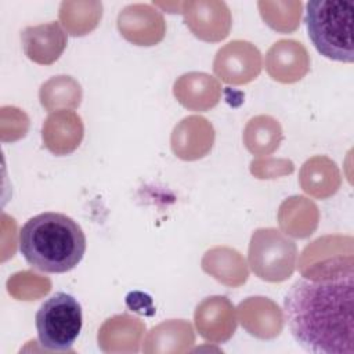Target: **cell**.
Returning <instances> with one entry per match:
<instances>
[{
    "mask_svg": "<svg viewBox=\"0 0 354 354\" xmlns=\"http://www.w3.org/2000/svg\"><path fill=\"white\" fill-rule=\"evenodd\" d=\"M353 264L322 277L299 278L283 313L296 343L317 354H354Z\"/></svg>",
    "mask_w": 354,
    "mask_h": 354,
    "instance_id": "cell-1",
    "label": "cell"
},
{
    "mask_svg": "<svg viewBox=\"0 0 354 354\" xmlns=\"http://www.w3.org/2000/svg\"><path fill=\"white\" fill-rule=\"evenodd\" d=\"M19 252L29 266L62 274L73 270L86 252V235L69 216L44 212L29 218L19 230Z\"/></svg>",
    "mask_w": 354,
    "mask_h": 354,
    "instance_id": "cell-2",
    "label": "cell"
},
{
    "mask_svg": "<svg viewBox=\"0 0 354 354\" xmlns=\"http://www.w3.org/2000/svg\"><path fill=\"white\" fill-rule=\"evenodd\" d=\"M353 0H311L307 3L308 37L321 55L340 62L354 61Z\"/></svg>",
    "mask_w": 354,
    "mask_h": 354,
    "instance_id": "cell-3",
    "label": "cell"
},
{
    "mask_svg": "<svg viewBox=\"0 0 354 354\" xmlns=\"http://www.w3.org/2000/svg\"><path fill=\"white\" fill-rule=\"evenodd\" d=\"M35 321L39 342L46 350L69 351L82 330V306L72 295L57 292L39 307Z\"/></svg>",
    "mask_w": 354,
    "mask_h": 354,
    "instance_id": "cell-4",
    "label": "cell"
},
{
    "mask_svg": "<svg viewBox=\"0 0 354 354\" xmlns=\"http://www.w3.org/2000/svg\"><path fill=\"white\" fill-rule=\"evenodd\" d=\"M297 249L292 239L274 228L257 230L249 245L252 270L270 282L289 278L295 270Z\"/></svg>",
    "mask_w": 354,
    "mask_h": 354,
    "instance_id": "cell-5",
    "label": "cell"
},
{
    "mask_svg": "<svg viewBox=\"0 0 354 354\" xmlns=\"http://www.w3.org/2000/svg\"><path fill=\"white\" fill-rule=\"evenodd\" d=\"M214 73L230 84L248 83L260 73L261 57L259 50L248 41L235 40L218 50L214 64Z\"/></svg>",
    "mask_w": 354,
    "mask_h": 354,
    "instance_id": "cell-6",
    "label": "cell"
},
{
    "mask_svg": "<svg viewBox=\"0 0 354 354\" xmlns=\"http://www.w3.org/2000/svg\"><path fill=\"white\" fill-rule=\"evenodd\" d=\"M21 39L25 54L39 64L54 62L66 46V35L58 22L28 26L22 30Z\"/></svg>",
    "mask_w": 354,
    "mask_h": 354,
    "instance_id": "cell-7",
    "label": "cell"
}]
</instances>
